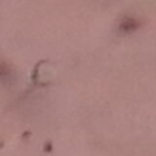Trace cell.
Returning a JSON list of instances; mask_svg holds the SVG:
<instances>
[{
  "label": "cell",
  "instance_id": "cell-1",
  "mask_svg": "<svg viewBox=\"0 0 156 156\" xmlns=\"http://www.w3.org/2000/svg\"><path fill=\"white\" fill-rule=\"evenodd\" d=\"M138 27V23L134 18H124L122 20L121 24H119V29L123 30V32H129V30H133Z\"/></svg>",
  "mask_w": 156,
  "mask_h": 156
},
{
  "label": "cell",
  "instance_id": "cell-2",
  "mask_svg": "<svg viewBox=\"0 0 156 156\" xmlns=\"http://www.w3.org/2000/svg\"><path fill=\"white\" fill-rule=\"evenodd\" d=\"M7 73H9V69H7V67H4L2 65H0V77L2 78V77H5Z\"/></svg>",
  "mask_w": 156,
  "mask_h": 156
}]
</instances>
